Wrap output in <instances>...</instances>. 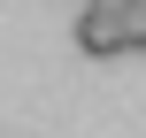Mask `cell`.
Listing matches in <instances>:
<instances>
[{"mask_svg": "<svg viewBox=\"0 0 146 138\" xmlns=\"http://www.w3.org/2000/svg\"><path fill=\"white\" fill-rule=\"evenodd\" d=\"M77 54H92V61H108V54H123V31H115V15H77Z\"/></svg>", "mask_w": 146, "mask_h": 138, "instance_id": "obj_1", "label": "cell"}, {"mask_svg": "<svg viewBox=\"0 0 146 138\" xmlns=\"http://www.w3.org/2000/svg\"><path fill=\"white\" fill-rule=\"evenodd\" d=\"M115 31H123V54H146V0H131L115 15Z\"/></svg>", "mask_w": 146, "mask_h": 138, "instance_id": "obj_2", "label": "cell"}, {"mask_svg": "<svg viewBox=\"0 0 146 138\" xmlns=\"http://www.w3.org/2000/svg\"><path fill=\"white\" fill-rule=\"evenodd\" d=\"M85 8H92V15H123L131 0H85Z\"/></svg>", "mask_w": 146, "mask_h": 138, "instance_id": "obj_3", "label": "cell"}]
</instances>
